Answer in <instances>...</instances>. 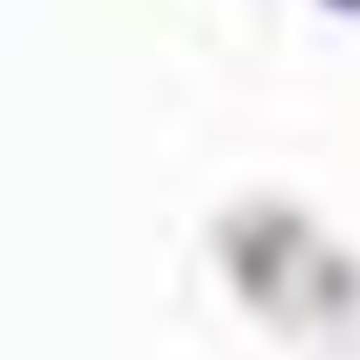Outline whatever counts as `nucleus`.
Instances as JSON below:
<instances>
[{"label": "nucleus", "instance_id": "obj_1", "mask_svg": "<svg viewBox=\"0 0 360 360\" xmlns=\"http://www.w3.org/2000/svg\"><path fill=\"white\" fill-rule=\"evenodd\" d=\"M339 8H360V0H339Z\"/></svg>", "mask_w": 360, "mask_h": 360}]
</instances>
